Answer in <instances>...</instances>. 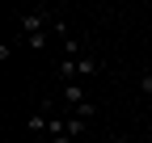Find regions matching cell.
Segmentation results:
<instances>
[{"label": "cell", "mask_w": 152, "mask_h": 143, "mask_svg": "<svg viewBox=\"0 0 152 143\" xmlns=\"http://www.w3.org/2000/svg\"><path fill=\"white\" fill-rule=\"evenodd\" d=\"M97 72H102V63L93 59V55H80V59H76V76H80V80H89V76H97Z\"/></svg>", "instance_id": "3"}, {"label": "cell", "mask_w": 152, "mask_h": 143, "mask_svg": "<svg viewBox=\"0 0 152 143\" xmlns=\"http://www.w3.org/2000/svg\"><path fill=\"white\" fill-rule=\"evenodd\" d=\"M55 72H59V80H68V84L80 80V76H76V59H59V67H55Z\"/></svg>", "instance_id": "5"}, {"label": "cell", "mask_w": 152, "mask_h": 143, "mask_svg": "<svg viewBox=\"0 0 152 143\" xmlns=\"http://www.w3.org/2000/svg\"><path fill=\"white\" fill-rule=\"evenodd\" d=\"M72 114H76V118H85V122H93V118H97V105H93V101H85L80 110H72Z\"/></svg>", "instance_id": "7"}, {"label": "cell", "mask_w": 152, "mask_h": 143, "mask_svg": "<svg viewBox=\"0 0 152 143\" xmlns=\"http://www.w3.org/2000/svg\"><path fill=\"white\" fill-rule=\"evenodd\" d=\"M140 93L152 97V72H144V76H140Z\"/></svg>", "instance_id": "8"}, {"label": "cell", "mask_w": 152, "mask_h": 143, "mask_svg": "<svg viewBox=\"0 0 152 143\" xmlns=\"http://www.w3.org/2000/svg\"><path fill=\"white\" fill-rule=\"evenodd\" d=\"M85 131H89V122H85V118H76V114H72V118H68V139H80Z\"/></svg>", "instance_id": "6"}, {"label": "cell", "mask_w": 152, "mask_h": 143, "mask_svg": "<svg viewBox=\"0 0 152 143\" xmlns=\"http://www.w3.org/2000/svg\"><path fill=\"white\" fill-rule=\"evenodd\" d=\"M51 21H55V17H51L47 9H34V13H26V17H21V30H26V38H42Z\"/></svg>", "instance_id": "1"}, {"label": "cell", "mask_w": 152, "mask_h": 143, "mask_svg": "<svg viewBox=\"0 0 152 143\" xmlns=\"http://www.w3.org/2000/svg\"><path fill=\"white\" fill-rule=\"evenodd\" d=\"M47 122H51V118H47V110H38V114H30V118H26V131H30V135H42V131H47Z\"/></svg>", "instance_id": "4"}, {"label": "cell", "mask_w": 152, "mask_h": 143, "mask_svg": "<svg viewBox=\"0 0 152 143\" xmlns=\"http://www.w3.org/2000/svg\"><path fill=\"white\" fill-rule=\"evenodd\" d=\"M64 101L72 105V110H80V105L89 101V97H85V84H80V80H76V84H64Z\"/></svg>", "instance_id": "2"}]
</instances>
